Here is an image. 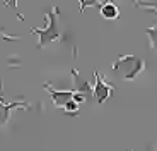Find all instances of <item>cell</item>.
<instances>
[{"instance_id":"1","label":"cell","mask_w":157,"mask_h":151,"mask_svg":"<svg viewBox=\"0 0 157 151\" xmlns=\"http://www.w3.org/2000/svg\"><path fill=\"white\" fill-rule=\"evenodd\" d=\"M102 14H104V17H108V19H113V17L118 16V9L114 7L113 4H106L102 7Z\"/></svg>"}]
</instances>
